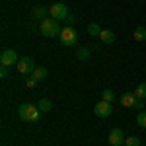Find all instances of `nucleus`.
Instances as JSON below:
<instances>
[{
	"mask_svg": "<svg viewBox=\"0 0 146 146\" xmlns=\"http://www.w3.org/2000/svg\"><path fill=\"white\" fill-rule=\"evenodd\" d=\"M39 29H41V33L45 35V37H56V35H60V31H62V27L58 25V22L53 20V18H45V20H41Z\"/></svg>",
	"mask_w": 146,
	"mask_h": 146,
	"instance_id": "2",
	"label": "nucleus"
},
{
	"mask_svg": "<svg viewBox=\"0 0 146 146\" xmlns=\"http://www.w3.org/2000/svg\"><path fill=\"white\" fill-rule=\"evenodd\" d=\"M111 111H113V107H111V103H109V101H103V100H101L100 103H96V105H94V113H96L100 119H107V117L111 115Z\"/></svg>",
	"mask_w": 146,
	"mask_h": 146,
	"instance_id": "7",
	"label": "nucleus"
},
{
	"mask_svg": "<svg viewBox=\"0 0 146 146\" xmlns=\"http://www.w3.org/2000/svg\"><path fill=\"white\" fill-rule=\"evenodd\" d=\"M18 72L22 74V76H31L35 70V64H33V58L31 56H20V60H18Z\"/></svg>",
	"mask_w": 146,
	"mask_h": 146,
	"instance_id": "5",
	"label": "nucleus"
},
{
	"mask_svg": "<svg viewBox=\"0 0 146 146\" xmlns=\"http://www.w3.org/2000/svg\"><path fill=\"white\" fill-rule=\"evenodd\" d=\"M144 39H146V27L144 25H138L135 29V41L136 43H142Z\"/></svg>",
	"mask_w": 146,
	"mask_h": 146,
	"instance_id": "12",
	"label": "nucleus"
},
{
	"mask_svg": "<svg viewBox=\"0 0 146 146\" xmlns=\"http://www.w3.org/2000/svg\"><path fill=\"white\" fill-rule=\"evenodd\" d=\"M47 14H49V8H43V6H35L33 10H31V16L37 18V20H45Z\"/></svg>",
	"mask_w": 146,
	"mask_h": 146,
	"instance_id": "11",
	"label": "nucleus"
},
{
	"mask_svg": "<svg viewBox=\"0 0 146 146\" xmlns=\"http://www.w3.org/2000/svg\"><path fill=\"white\" fill-rule=\"evenodd\" d=\"M125 146H140V138L138 136H127L125 138Z\"/></svg>",
	"mask_w": 146,
	"mask_h": 146,
	"instance_id": "19",
	"label": "nucleus"
},
{
	"mask_svg": "<svg viewBox=\"0 0 146 146\" xmlns=\"http://www.w3.org/2000/svg\"><path fill=\"white\" fill-rule=\"evenodd\" d=\"M101 100H103V101H109V103H111V101L115 100V92H113V90H109V88L101 90Z\"/></svg>",
	"mask_w": 146,
	"mask_h": 146,
	"instance_id": "15",
	"label": "nucleus"
},
{
	"mask_svg": "<svg viewBox=\"0 0 146 146\" xmlns=\"http://www.w3.org/2000/svg\"><path fill=\"white\" fill-rule=\"evenodd\" d=\"M31 76H33V78L39 82V80H45L47 76H49V72H47V68H45V66H41V68H35Z\"/></svg>",
	"mask_w": 146,
	"mask_h": 146,
	"instance_id": "13",
	"label": "nucleus"
},
{
	"mask_svg": "<svg viewBox=\"0 0 146 146\" xmlns=\"http://www.w3.org/2000/svg\"><path fill=\"white\" fill-rule=\"evenodd\" d=\"M135 96L138 98V100H146V82H144V84H140V86H136Z\"/></svg>",
	"mask_w": 146,
	"mask_h": 146,
	"instance_id": "17",
	"label": "nucleus"
},
{
	"mask_svg": "<svg viewBox=\"0 0 146 146\" xmlns=\"http://www.w3.org/2000/svg\"><path fill=\"white\" fill-rule=\"evenodd\" d=\"M119 100H121V105H123V107H135V103H136L138 98H136L133 92H125V94H121Z\"/></svg>",
	"mask_w": 146,
	"mask_h": 146,
	"instance_id": "9",
	"label": "nucleus"
},
{
	"mask_svg": "<svg viewBox=\"0 0 146 146\" xmlns=\"http://www.w3.org/2000/svg\"><path fill=\"white\" fill-rule=\"evenodd\" d=\"M58 39H60V43H62L64 47H72L76 41H78V31H76L72 25H66V27H62Z\"/></svg>",
	"mask_w": 146,
	"mask_h": 146,
	"instance_id": "4",
	"label": "nucleus"
},
{
	"mask_svg": "<svg viewBox=\"0 0 146 146\" xmlns=\"http://www.w3.org/2000/svg\"><path fill=\"white\" fill-rule=\"evenodd\" d=\"M66 22H68V25H72V23L76 22V14H68V18H66Z\"/></svg>",
	"mask_w": 146,
	"mask_h": 146,
	"instance_id": "24",
	"label": "nucleus"
},
{
	"mask_svg": "<svg viewBox=\"0 0 146 146\" xmlns=\"http://www.w3.org/2000/svg\"><path fill=\"white\" fill-rule=\"evenodd\" d=\"M135 109H136V111H144V109H146V101L144 100H136Z\"/></svg>",
	"mask_w": 146,
	"mask_h": 146,
	"instance_id": "21",
	"label": "nucleus"
},
{
	"mask_svg": "<svg viewBox=\"0 0 146 146\" xmlns=\"http://www.w3.org/2000/svg\"><path fill=\"white\" fill-rule=\"evenodd\" d=\"M88 33H90V35H100L101 33V27L98 25V23H90V25H88Z\"/></svg>",
	"mask_w": 146,
	"mask_h": 146,
	"instance_id": "20",
	"label": "nucleus"
},
{
	"mask_svg": "<svg viewBox=\"0 0 146 146\" xmlns=\"http://www.w3.org/2000/svg\"><path fill=\"white\" fill-rule=\"evenodd\" d=\"M35 84H37V80L33 76H25V86L27 88H35Z\"/></svg>",
	"mask_w": 146,
	"mask_h": 146,
	"instance_id": "22",
	"label": "nucleus"
},
{
	"mask_svg": "<svg viewBox=\"0 0 146 146\" xmlns=\"http://www.w3.org/2000/svg\"><path fill=\"white\" fill-rule=\"evenodd\" d=\"M100 39L105 43V45H111V43H115V33H113V31H109V29H101Z\"/></svg>",
	"mask_w": 146,
	"mask_h": 146,
	"instance_id": "10",
	"label": "nucleus"
},
{
	"mask_svg": "<svg viewBox=\"0 0 146 146\" xmlns=\"http://www.w3.org/2000/svg\"><path fill=\"white\" fill-rule=\"evenodd\" d=\"M37 105H39V109H41L43 113H47V111H51V109H53V103H51V100H47V98H41Z\"/></svg>",
	"mask_w": 146,
	"mask_h": 146,
	"instance_id": "14",
	"label": "nucleus"
},
{
	"mask_svg": "<svg viewBox=\"0 0 146 146\" xmlns=\"http://www.w3.org/2000/svg\"><path fill=\"white\" fill-rule=\"evenodd\" d=\"M107 140H109V146H121L125 142V135L121 129H113L109 136H107Z\"/></svg>",
	"mask_w": 146,
	"mask_h": 146,
	"instance_id": "8",
	"label": "nucleus"
},
{
	"mask_svg": "<svg viewBox=\"0 0 146 146\" xmlns=\"http://www.w3.org/2000/svg\"><path fill=\"white\" fill-rule=\"evenodd\" d=\"M136 125H138V127H142V129H146V109L136 115Z\"/></svg>",
	"mask_w": 146,
	"mask_h": 146,
	"instance_id": "18",
	"label": "nucleus"
},
{
	"mask_svg": "<svg viewBox=\"0 0 146 146\" xmlns=\"http://www.w3.org/2000/svg\"><path fill=\"white\" fill-rule=\"evenodd\" d=\"M68 6L64 2H55V4H51L49 6V18H53L56 22H62V20H66L68 18Z\"/></svg>",
	"mask_w": 146,
	"mask_h": 146,
	"instance_id": "3",
	"label": "nucleus"
},
{
	"mask_svg": "<svg viewBox=\"0 0 146 146\" xmlns=\"http://www.w3.org/2000/svg\"><path fill=\"white\" fill-rule=\"evenodd\" d=\"M76 58H78V60H88V58H90V49H86V47H80L78 53H76Z\"/></svg>",
	"mask_w": 146,
	"mask_h": 146,
	"instance_id": "16",
	"label": "nucleus"
},
{
	"mask_svg": "<svg viewBox=\"0 0 146 146\" xmlns=\"http://www.w3.org/2000/svg\"><path fill=\"white\" fill-rule=\"evenodd\" d=\"M18 60H20V56L18 53L14 51V49H4L2 51V55H0V64L2 66H14V64H18Z\"/></svg>",
	"mask_w": 146,
	"mask_h": 146,
	"instance_id": "6",
	"label": "nucleus"
},
{
	"mask_svg": "<svg viewBox=\"0 0 146 146\" xmlns=\"http://www.w3.org/2000/svg\"><path fill=\"white\" fill-rule=\"evenodd\" d=\"M0 78H8V66L0 68Z\"/></svg>",
	"mask_w": 146,
	"mask_h": 146,
	"instance_id": "23",
	"label": "nucleus"
},
{
	"mask_svg": "<svg viewBox=\"0 0 146 146\" xmlns=\"http://www.w3.org/2000/svg\"><path fill=\"white\" fill-rule=\"evenodd\" d=\"M41 109H39V105H33V103H22L20 105V109H18V115H20V119L22 121H27V123H35V121H39L41 119Z\"/></svg>",
	"mask_w": 146,
	"mask_h": 146,
	"instance_id": "1",
	"label": "nucleus"
}]
</instances>
